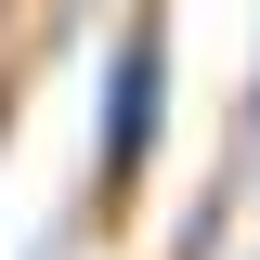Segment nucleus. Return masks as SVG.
<instances>
[{"label": "nucleus", "mask_w": 260, "mask_h": 260, "mask_svg": "<svg viewBox=\"0 0 260 260\" xmlns=\"http://www.w3.org/2000/svg\"><path fill=\"white\" fill-rule=\"evenodd\" d=\"M247 260H260V247H247Z\"/></svg>", "instance_id": "obj_3"}, {"label": "nucleus", "mask_w": 260, "mask_h": 260, "mask_svg": "<svg viewBox=\"0 0 260 260\" xmlns=\"http://www.w3.org/2000/svg\"><path fill=\"white\" fill-rule=\"evenodd\" d=\"M221 156H234V169L260 156V65H247V91H234V143H221Z\"/></svg>", "instance_id": "obj_2"}, {"label": "nucleus", "mask_w": 260, "mask_h": 260, "mask_svg": "<svg viewBox=\"0 0 260 260\" xmlns=\"http://www.w3.org/2000/svg\"><path fill=\"white\" fill-rule=\"evenodd\" d=\"M169 143V0H130L117 39H104V91H91V195H78V234H117L156 182Z\"/></svg>", "instance_id": "obj_1"}]
</instances>
